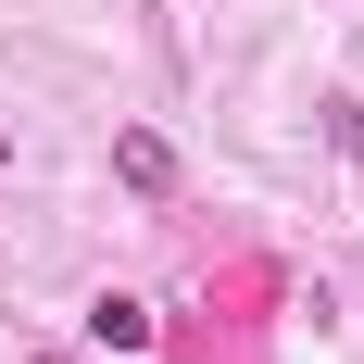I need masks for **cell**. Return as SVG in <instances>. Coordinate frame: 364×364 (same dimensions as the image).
Returning <instances> with one entry per match:
<instances>
[{
  "instance_id": "obj_1",
  "label": "cell",
  "mask_w": 364,
  "mask_h": 364,
  "mask_svg": "<svg viewBox=\"0 0 364 364\" xmlns=\"http://www.w3.org/2000/svg\"><path fill=\"white\" fill-rule=\"evenodd\" d=\"M113 176L139 188V201H164V188H176V139H164V126H126V139H113Z\"/></svg>"
},
{
  "instance_id": "obj_2",
  "label": "cell",
  "mask_w": 364,
  "mask_h": 364,
  "mask_svg": "<svg viewBox=\"0 0 364 364\" xmlns=\"http://www.w3.org/2000/svg\"><path fill=\"white\" fill-rule=\"evenodd\" d=\"M88 339H101V352H151V301L101 289V301H88Z\"/></svg>"
},
{
  "instance_id": "obj_3",
  "label": "cell",
  "mask_w": 364,
  "mask_h": 364,
  "mask_svg": "<svg viewBox=\"0 0 364 364\" xmlns=\"http://www.w3.org/2000/svg\"><path fill=\"white\" fill-rule=\"evenodd\" d=\"M327 139H339V151L364 164V101H327Z\"/></svg>"
}]
</instances>
